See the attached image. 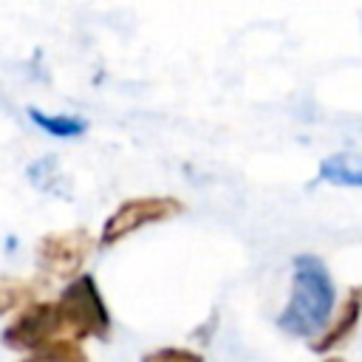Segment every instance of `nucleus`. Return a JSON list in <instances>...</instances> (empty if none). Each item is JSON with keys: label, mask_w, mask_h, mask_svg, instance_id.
Masks as SVG:
<instances>
[{"label": "nucleus", "mask_w": 362, "mask_h": 362, "mask_svg": "<svg viewBox=\"0 0 362 362\" xmlns=\"http://www.w3.org/2000/svg\"><path fill=\"white\" fill-rule=\"evenodd\" d=\"M291 274V294L286 308L277 317V328L288 337L311 339L322 334L334 305H337V286L328 266L317 255H297Z\"/></svg>", "instance_id": "nucleus-2"}, {"label": "nucleus", "mask_w": 362, "mask_h": 362, "mask_svg": "<svg viewBox=\"0 0 362 362\" xmlns=\"http://www.w3.org/2000/svg\"><path fill=\"white\" fill-rule=\"evenodd\" d=\"M317 178L337 184V187H362V156L359 153H334V156L322 158Z\"/></svg>", "instance_id": "nucleus-6"}, {"label": "nucleus", "mask_w": 362, "mask_h": 362, "mask_svg": "<svg viewBox=\"0 0 362 362\" xmlns=\"http://www.w3.org/2000/svg\"><path fill=\"white\" fill-rule=\"evenodd\" d=\"M42 127H48L51 133H57V136H79L82 130H85V122L82 119H74V116H57V119H48V116H42L40 110H34L31 113Z\"/></svg>", "instance_id": "nucleus-10"}, {"label": "nucleus", "mask_w": 362, "mask_h": 362, "mask_svg": "<svg viewBox=\"0 0 362 362\" xmlns=\"http://www.w3.org/2000/svg\"><path fill=\"white\" fill-rule=\"evenodd\" d=\"M139 362H204V356L198 351H189V348L167 345V348H153V351L141 354Z\"/></svg>", "instance_id": "nucleus-9"}, {"label": "nucleus", "mask_w": 362, "mask_h": 362, "mask_svg": "<svg viewBox=\"0 0 362 362\" xmlns=\"http://www.w3.org/2000/svg\"><path fill=\"white\" fill-rule=\"evenodd\" d=\"M37 294H40V283L25 280V277L0 274V317L17 314L23 305L37 300Z\"/></svg>", "instance_id": "nucleus-7"}, {"label": "nucleus", "mask_w": 362, "mask_h": 362, "mask_svg": "<svg viewBox=\"0 0 362 362\" xmlns=\"http://www.w3.org/2000/svg\"><path fill=\"white\" fill-rule=\"evenodd\" d=\"M359 317H362V286H351L342 305H339V314L337 320L311 342V351L314 354H328L334 348H339L359 325Z\"/></svg>", "instance_id": "nucleus-5"}, {"label": "nucleus", "mask_w": 362, "mask_h": 362, "mask_svg": "<svg viewBox=\"0 0 362 362\" xmlns=\"http://www.w3.org/2000/svg\"><path fill=\"white\" fill-rule=\"evenodd\" d=\"M113 328L107 303L93 274H79L62 286L51 300H31L0 331L3 348L14 354H34L51 345L85 339H107Z\"/></svg>", "instance_id": "nucleus-1"}, {"label": "nucleus", "mask_w": 362, "mask_h": 362, "mask_svg": "<svg viewBox=\"0 0 362 362\" xmlns=\"http://www.w3.org/2000/svg\"><path fill=\"white\" fill-rule=\"evenodd\" d=\"M322 362H345L342 356H328V359H322Z\"/></svg>", "instance_id": "nucleus-11"}, {"label": "nucleus", "mask_w": 362, "mask_h": 362, "mask_svg": "<svg viewBox=\"0 0 362 362\" xmlns=\"http://www.w3.org/2000/svg\"><path fill=\"white\" fill-rule=\"evenodd\" d=\"M17 362H90V359H88V354L82 351V345L62 342V345H51V348L25 354V356H20Z\"/></svg>", "instance_id": "nucleus-8"}, {"label": "nucleus", "mask_w": 362, "mask_h": 362, "mask_svg": "<svg viewBox=\"0 0 362 362\" xmlns=\"http://www.w3.org/2000/svg\"><path fill=\"white\" fill-rule=\"evenodd\" d=\"M93 246H96V240L85 226L45 232L34 246L40 280H45V283H62L65 280L68 283V280L79 277Z\"/></svg>", "instance_id": "nucleus-3"}, {"label": "nucleus", "mask_w": 362, "mask_h": 362, "mask_svg": "<svg viewBox=\"0 0 362 362\" xmlns=\"http://www.w3.org/2000/svg\"><path fill=\"white\" fill-rule=\"evenodd\" d=\"M181 212H184V201H178L173 195H136V198H127L105 218L96 243L102 249H110V246L122 243L124 238H130L133 232H139L144 226H153V223L173 221Z\"/></svg>", "instance_id": "nucleus-4"}]
</instances>
